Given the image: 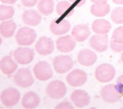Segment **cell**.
I'll list each match as a JSON object with an SVG mask.
<instances>
[{
	"label": "cell",
	"instance_id": "6da1fadb",
	"mask_svg": "<svg viewBox=\"0 0 123 109\" xmlns=\"http://www.w3.org/2000/svg\"><path fill=\"white\" fill-rule=\"evenodd\" d=\"M100 93L102 100L110 103L118 101L123 96L117 85L114 84L105 85L101 89Z\"/></svg>",
	"mask_w": 123,
	"mask_h": 109
},
{
	"label": "cell",
	"instance_id": "7a4b0ae2",
	"mask_svg": "<svg viewBox=\"0 0 123 109\" xmlns=\"http://www.w3.org/2000/svg\"><path fill=\"white\" fill-rule=\"evenodd\" d=\"M37 37L36 31L28 27L20 28L15 35V40L19 45L29 46L34 43Z\"/></svg>",
	"mask_w": 123,
	"mask_h": 109
},
{
	"label": "cell",
	"instance_id": "3957f363",
	"mask_svg": "<svg viewBox=\"0 0 123 109\" xmlns=\"http://www.w3.org/2000/svg\"><path fill=\"white\" fill-rule=\"evenodd\" d=\"M13 79L17 86L23 88L30 86L34 82L31 72L27 68L19 69L13 75Z\"/></svg>",
	"mask_w": 123,
	"mask_h": 109
},
{
	"label": "cell",
	"instance_id": "277c9868",
	"mask_svg": "<svg viewBox=\"0 0 123 109\" xmlns=\"http://www.w3.org/2000/svg\"><path fill=\"white\" fill-rule=\"evenodd\" d=\"M67 88L65 85L59 80L50 82L47 86L46 93L51 98L58 99L63 97L66 94Z\"/></svg>",
	"mask_w": 123,
	"mask_h": 109
},
{
	"label": "cell",
	"instance_id": "5b68a950",
	"mask_svg": "<svg viewBox=\"0 0 123 109\" xmlns=\"http://www.w3.org/2000/svg\"><path fill=\"white\" fill-rule=\"evenodd\" d=\"M96 79L102 83H107L111 81L115 75V70L111 64L104 63L96 68L95 72Z\"/></svg>",
	"mask_w": 123,
	"mask_h": 109
},
{
	"label": "cell",
	"instance_id": "8992f818",
	"mask_svg": "<svg viewBox=\"0 0 123 109\" xmlns=\"http://www.w3.org/2000/svg\"><path fill=\"white\" fill-rule=\"evenodd\" d=\"M52 64L54 69L57 73L63 74L72 68L74 63L69 56L59 55L53 60Z\"/></svg>",
	"mask_w": 123,
	"mask_h": 109
},
{
	"label": "cell",
	"instance_id": "52a82bcc",
	"mask_svg": "<svg viewBox=\"0 0 123 109\" xmlns=\"http://www.w3.org/2000/svg\"><path fill=\"white\" fill-rule=\"evenodd\" d=\"M20 98V93L14 88L9 87L2 91L0 94L1 103L6 107H10L16 105Z\"/></svg>",
	"mask_w": 123,
	"mask_h": 109
},
{
	"label": "cell",
	"instance_id": "ba28073f",
	"mask_svg": "<svg viewBox=\"0 0 123 109\" xmlns=\"http://www.w3.org/2000/svg\"><path fill=\"white\" fill-rule=\"evenodd\" d=\"M36 77L40 81H46L50 79L52 75L53 72L50 64L45 61H40L37 62L33 69Z\"/></svg>",
	"mask_w": 123,
	"mask_h": 109
},
{
	"label": "cell",
	"instance_id": "9c48e42d",
	"mask_svg": "<svg viewBox=\"0 0 123 109\" xmlns=\"http://www.w3.org/2000/svg\"><path fill=\"white\" fill-rule=\"evenodd\" d=\"M15 61L22 65L30 63L34 57V51L29 48L19 47L16 48L13 54Z\"/></svg>",
	"mask_w": 123,
	"mask_h": 109
},
{
	"label": "cell",
	"instance_id": "30bf717a",
	"mask_svg": "<svg viewBox=\"0 0 123 109\" xmlns=\"http://www.w3.org/2000/svg\"><path fill=\"white\" fill-rule=\"evenodd\" d=\"M67 83L72 86L78 87L83 85L87 80V74L83 70L74 69L66 77Z\"/></svg>",
	"mask_w": 123,
	"mask_h": 109
},
{
	"label": "cell",
	"instance_id": "8fae6325",
	"mask_svg": "<svg viewBox=\"0 0 123 109\" xmlns=\"http://www.w3.org/2000/svg\"><path fill=\"white\" fill-rule=\"evenodd\" d=\"M71 28L70 23L63 18H56L50 23L49 29L51 33L56 36L67 33Z\"/></svg>",
	"mask_w": 123,
	"mask_h": 109
},
{
	"label": "cell",
	"instance_id": "7c38bea8",
	"mask_svg": "<svg viewBox=\"0 0 123 109\" xmlns=\"http://www.w3.org/2000/svg\"><path fill=\"white\" fill-rule=\"evenodd\" d=\"M35 48L37 52L41 55H49L54 49L53 41L50 38L46 36L41 37L37 42Z\"/></svg>",
	"mask_w": 123,
	"mask_h": 109
},
{
	"label": "cell",
	"instance_id": "4fadbf2b",
	"mask_svg": "<svg viewBox=\"0 0 123 109\" xmlns=\"http://www.w3.org/2000/svg\"><path fill=\"white\" fill-rule=\"evenodd\" d=\"M108 37L107 35H95L92 36L89 41L91 48L98 52H102L108 47Z\"/></svg>",
	"mask_w": 123,
	"mask_h": 109
},
{
	"label": "cell",
	"instance_id": "5bb4252c",
	"mask_svg": "<svg viewBox=\"0 0 123 109\" xmlns=\"http://www.w3.org/2000/svg\"><path fill=\"white\" fill-rule=\"evenodd\" d=\"M90 96L85 91L77 89L74 91L70 96V99L75 106L83 108L88 105L90 102Z\"/></svg>",
	"mask_w": 123,
	"mask_h": 109
},
{
	"label": "cell",
	"instance_id": "9a60e30c",
	"mask_svg": "<svg viewBox=\"0 0 123 109\" xmlns=\"http://www.w3.org/2000/svg\"><path fill=\"white\" fill-rule=\"evenodd\" d=\"M75 39L70 35L61 36L56 41L57 49L61 52H69L72 51L75 47Z\"/></svg>",
	"mask_w": 123,
	"mask_h": 109
},
{
	"label": "cell",
	"instance_id": "2e32d148",
	"mask_svg": "<svg viewBox=\"0 0 123 109\" xmlns=\"http://www.w3.org/2000/svg\"><path fill=\"white\" fill-rule=\"evenodd\" d=\"M97 59L96 54L88 49L80 50L77 55L78 62L85 66H89L95 63Z\"/></svg>",
	"mask_w": 123,
	"mask_h": 109
},
{
	"label": "cell",
	"instance_id": "e0dca14e",
	"mask_svg": "<svg viewBox=\"0 0 123 109\" xmlns=\"http://www.w3.org/2000/svg\"><path fill=\"white\" fill-rule=\"evenodd\" d=\"M22 18L25 24L29 26H35L39 24L42 17L41 14L36 10L29 9L24 12Z\"/></svg>",
	"mask_w": 123,
	"mask_h": 109
},
{
	"label": "cell",
	"instance_id": "ac0fdd59",
	"mask_svg": "<svg viewBox=\"0 0 123 109\" xmlns=\"http://www.w3.org/2000/svg\"><path fill=\"white\" fill-rule=\"evenodd\" d=\"M91 33L89 27L84 24L76 25L71 31V35L75 41L81 42L86 40Z\"/></svg>",
	"mask_w": 123,
	"mask_h": 109
},
{
	"label": "cell",
	"instance_id": "d6986e66",
	"mask_svg": "<svg viewBox=\"0 0 123 109\" xmlns=\"http://www.w3.org/2000/svg\"><path fill=\"white\" fill-rule=\"evenodd\" d=\"M40 97L35 92L30 91L26 93L22 97L21 103L25 109H34L39 104Z\"/></svg>",
	"mask_w": 123,
	"mask_h": 109
},
{
	"label": "cell",
	"instance_id": "ffe728a7",
	"mask_svg": "<svg viewBox=\"0 0 123 109\" xmlns=\"http://www.w3.org/2000/svg\"><path fill=\"white\" fill-rule=\"evenodd\" d=\"M18 65L12 58L9 56L3 57L0 61V68L5 74L10 75L17 69Z\"/></svg>",
	"mask_w": 123,
	"mask_h": 109
},
{
	"label": "cell",
	"instance_id": "44dd1931",
	"mask_svg": "<svg viewBox=\"0 0 123 109\" xmlns=\"http://www.w3.org/2000/svg\"><path fill=\"white\" fill-rule=\"evenodd\" d=\"M111 27L110 22L104 19L95 20L91 26L92 30L94 33L101 35L107 34L110 31Z\"/></svg>",
	"mask_w": 123,
	"mask_h": 109
},
{
	"label": "cell",
	"instance_id": "7402d4cb",
	"mask_svg": "<svg viewBox=\"0 0 123 109\" xmlns=\"http://www.w3.org/2000/svg\"><path fill=\"white\" fill-rule=\"evenodd\" d=\"M74 5L69 2L62 0L59 2L56 5L57 13L62 18L68 17L71 16L74 12Z\"/></svg>",
	"mask_w": 123,
	"mask_h": 109
},
{
	"label": "cell",
	"instance_id": "603a6c76",
	"mask_svg": "<svg viewBox=\"0 0 123 109\" xmlns=\"http://www.w3.org/2000/svg\"><path fill=\"white\" fill-rule=\"evenodd\" d=\"M16 25L12 20L3 21L0 24V33L5 38L12 36L15 31Z\"/></svg>",
	"mask_w": 123,
	"mask_h": 109
},
{
	"label": "cell",
	"instance_id": "cb8c5ba5",
	"mask_svg": "<svg viewBox=\"0 0 123 109\" xmlns=\"http://www.w3.org/2000/svg\"><path fill=\"white\" fill-rule=\"evenodd\" d=\"M110 11V6L107 3H94L91 6V13L96 17H104Z\"/></svg>",
	"mask_w": 123,
	"mask_h": 109
},
{
	"label": "cell",
	"instance_id": "d4e9b609",
	"mask_svg": "<svg viewBox=\"0 0 123 109\" xmlns=\"http://www.w3.org/2000/svg\"><path fill=\"white\" fill-rule=\"evenodd\" d=\"M54 1L53 0H39L37 8L39 12L44 15L50 14L54 10Z\"/></svg>",
	"mask_w": 123,
	"mask_h": 109
},
{
	"label": "cell",
	"instance_id": "484cf974",
	"mask_svg": "<svg viewBox=\"0 0 123 109\" xmlns=\"http://www.w3.org/2000/svg\"><path fill=\"white\" fill-rule=\"evenodd\" d=\"M14 13L13 8L10 6L0 5V20L4 21L12 17Z\"/></svg>",
	"mask_w": 123,
	"mask_h": 109
},
{
	"label": "cell",
	"instance_id": "4316f807",
	"mask_svg": "<svg viewBox=\"0 0 123 109\" xmlns=\"http://www.w3.org/2000/svg\"><path fill=\"white\" fill-rule=\"evenodd\" d=\"M111 18L115 24H123V8L118 7L114 9L111 12Z\"/></svg>",
	"mask_w": 123,
	"mask_h": 109
},
{
	"label": "cell",
	"instance_id": "83f0119b",
	"mask_svg": "<svg viewBox=\"0 0 123 109\" xmlns=\"http://www.w3.org/2000/svg\"><path fill=\"white\" fill-rule=\"evenodd\" d=\"M111 38L116 41L123 42V26H119L114 29Z\"/></svg>",
	"mask_w": 123,
	"mask_h": 109
},
{
	"label": "cell",
	"instance_id": "f1b7e54d",
	"mask_svg": "<svg viewBox=\"0 0 123 109\" xmlns=\"http://www.w3.org/2000/svg\"><path fill=\"white\" fill-rule=\"evenodd\" d=\"M110 45L111 48L115 52H120L123 50V42H119L111 38Z\"/></svg>",
	"mask_w": 123,
	"mask_h": 109
},
{
	"label": "cell",
	"instance_id": "f546056e",
	"mask_svg": "<svg viewBox=\"0 0 123 109\" xmlns=\"http://www.w3.org/2000/svg\"><path fill=\"white\" fill-rule=\"evenodd\" d=\"M56 109H74L72 104L69 102H61L57 105Z\"/></svg>",
	"mask_w": 123,
	"mask_h": 109
},
{
	"label": "cell",
	"instance_id": "4dcf8cb0",
	"mask_svg": "<svg viewBox=\"0 0 123 109\" xmlns=\"http://www.w3.org/2000/svg\"><path fill=\"white\" fill-rule=\"evenodd\" d=\"M38 0H21L22 4L25 7H31L35 6Z\"/></svg>",
	"mask_w": 123,
	"mask_h": 109
},
{
	"label": "cell",
	"instance_id": "1f68e13d",
	"mask_svg": "<svg viewBox=\"0 0 123 109\" xmlns=\"http://www.w3.org/2000/svg\"><path fill=\"white\" fill-rule=\"evenodd\" d=\"M116 84L123 95V74L118 77L116 80Z\"/></svg>",
	"mask_w": 123,
	"mask_h": 109
},
{
	"label": "cell",
	"instance_id": "d6a6232c",
	"mask_svg": "<svg viewBox=\"0 0 123 109\" xmlns=\"http://www.w3.org/2000/svg\"><path fill=\"white\" fill-rule=\"evenodd\" d=\"M74 7H80L84 4L86 0H69Z\"/></svg>",
	"mask_w": 123,
	"mask_h": 109
},
{
	"label": "cell",
	"instance_id": "836d02e7",
	"mask_svg": "<svg viewBox=\"0 0 123 109\" xmlns=\"http://www.w3.org/2000/svg\"><path fill=\"white\" fill-rule=\"evenodd\" d=\"M2 3H5V4H12L14 3L17 0H0Z\"/></svg>",
	"mask_w": 123,
	"mask_h": 109
},
{
	"label": "cell",
	"instance_id": "e575fe53",
	"mask_svg": "<svg viewBox=\"0 0 123 109\" xmlns=\"http://www.w3.org/2000/svg\"><path fill=\"white\" fill-rule=\"evenodd\" d=\"M90 1L94 3H106L108 0H90Z\"/></svg>",
	"mask_w": 123,
	"mask_h": 109
},
{
	"label": "cell",
	"instance_id": "d590c367",
	"mask_svg": "<svg viewBox=\"0 0 123 109\" xmlns=\"http://www.w3.org/2000/svg\"><path fill=\"white\" fill-rule=\"evenodd\" d=\"M112 1L116 4H123V0H112Z\"/></svg>",
	"mask_w": 123,
	"mask_h": 109
},
{
	"label": "cell",
	"instance_id": "8d00e7d4",
	"mask_svg": "<svg viewBox=\"0 0 123 109\" xmlns=\"http://www.w3.org/2000/svg\"><path fill=\"white\" fill-rule=\"evenodd\" d=\"M121 60L122 61V62H123V53L121 55Z\"/></svg>",
	"mask_w": 123,
	"mask_h": 109
}]
</instances>
